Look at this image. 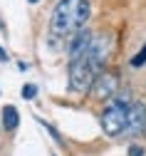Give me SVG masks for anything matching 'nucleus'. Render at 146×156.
<instances>
[{"instance_id": "nucleus-1", "label": "nucleus", "mask_w": 146, "mask_h": 156, "mask_svg": "<svg viewBox=\"0 0 146 156\" xmlns=\"http://www.w3.org/2000/svg\"><path fill=\"white\" fill-rule=\"evenodd\" d=\"M107 52H109V37L94 35L89 50H87L84 55L74 57V60H69V67H67V84H69V92H74V94L92 92L97 77L104 72Z\"/></svg>"}, {"instance_id": "nucleus-2", "label": "nucleus", "mask_w": 146, "mask_h": 156, "mask_svg": "<svg viewBox=\"0 0 146 156\" xmlns=\"http://www.w3.org/2000/svg\"><path fill=\"white\" fill-rule=\"evenodd\" d=\"M89 20V0H57L50 15V35L55 40H69L72 35L87 30Z\"/></svg>"}, {"instance_id": "nucleus-3", "label": "nucleus", "mask_w": 146, "mask_h": 156, "mask_svg": "<svg viewBox=\"0 0 146 156\" xmlns=\"http://www.w3.org/2000/svg\"><path fill=\"white\" fill-rule=\"evenodd\" d=\"M134 99H131V92L129 89H121L114 99L104 107L101 112V129L107 136H121L126 131V116H129V109H131Z\"/></svg>"}, {"instance_id": "nucleus-4", "label": "nucleus", "mask_w": 146, "mask_h": 156, "mask_svg": "<svg viewBox=\"0 0 146 156\" xmlns=\"http://www.w3.org/2000/svg\"><path fill=\"white\" fill-rule=\"evenodd\" d=\"M116 94H119V80H116V74H112V72H107V69H104V72L97 77L94 87H92V97L112 102Z\"/></svg>"}, {"instance_id": "nucleus-5", "label": "nucleus", "mask_w": 146, "mask_h": 156, "mask_svg": "<svg viewBox=\"0 0 146 156\" xmlns=\"http://www.w3.org/2000/svg\"><path fill=\"white\" fill-rule=\"evenodd\" d=\"M146 131V104L144 102H134L126 116V136H139Z\"/></svg>"}, {"instance_id": "nucleus-6", "label": "nucleus", "mask_w": 146, "mask_h": 156, "mask_svg": "<svg viewBox=\"0 0 146 156\" xmlns=\"http://www.w3.org/2000/svg\"><path fill=\"white\" fill-rule=\"evenodd\" d=\"M92 40H94V32H89V30H82V32L72 35L69 40H67V60H74V57L84 55L89 50Z\"/></svg>"}, {"instance_id": "nucleus-7", "label": "nucleus", "mask_w": 146, "mask_h": 156, "mask_svg": "<svg viewBox=\"0 0 146 156\" xmlns=\"http://www.w3.org/2000/svg\"><path fill=\"white\" fill-rule=\"evenodd\" d=\"M17 124H20V114H17V109L12 104H8L3 109V126H5V131H15Z\"/></svg>"}, {"instance_id": "nucleus-8", "label": "nucleus", "mask_w": 146, "mask_h": 156, "mask_svg": "<svg viewBox=\"0 0 146 156\" xmlns=\"http://www.w3.org/2000/svg\"><path fill=\"white\" fill-rule=\"evenodd\" d=\"M20 97H23V99H35V97H37V84H25L23 87V92H20Z\"/></svg>"}, {"instance_id": "nucleus-9", "label": "nucleus", "mask_w": 146, "mask_h": 156, "mask_svg": "<svg viewBox=\"0 0 146 156\" xmlns=\"http://www.w3.org/2000/svg\"><path fill=\"white\" fill-rule=\"evenodd\" d=\"M144 62H146V45H144V47H141V50L131 57V67H141Z\"/></svg>"}, {"instance_id": "nucleus-10", "label": "nucleus", "mask_w": 146, "mask_h": 156, "mask_svg": "<svg viewBox=\"0 0 146 156\" xmlns=\"http://www.w3.org/2000/svg\"><path fill=\"white\" fill-rule=\"evenodd\" d=\"M37 122H40V124H45V129L50 131V136H52V139H55L57 144H65V139H62V136H59V134L55 131V126H50V124H47V122H42V119H37Z\"/></svg>"}, {"instance_id": "nucleus-11", "label": "nucleus", "mask_w": 146, "mask_h": 156, "mask_svg": "<svg viewBox=\"0 0 146 156\" xmlns=\"http://www.w3.org/2000/svg\"><path fill=\"white\" fill-rule=\"evenodd\" d=\"M129 156H144V146L131 144V146H129Z\"/></svg>"}, {"instance_id": "nucleus-12", "label": "nucleus", "mask_w": 146, "mask_h": 156, "mask_svg": "<svg viewBox=\"0 0 146 156\" xmlns=\"http://www.w3.org/2000/svg\"><path fill=\"white\" fill-rule=\"evenodd\" d=\"M8 60H10V55H8L3 47H0V62H8Z\"/></svg>"}, {"instance_id": "nucleus-13", "label": "nucleus", "mask_w": 146, "mask_h": 156, "mask_svg": "<svg viewBox=\"0 0 146 156\" xmlns=\"http://www.w3.org/2000/svg\"><path fill=\"white\" fill-rule=\"evenodd\" d=\"M0 30H5V25H3V20H0Z\"/></svg>"}, {"instance_id": "nucleus-14", "label": "nucleus", "mask_w": 146, "mask_h": 156, "mask_svg": "<svg viewBox=\"0 0 146 156\" xmlns=\"http://www.w3.org/2000/svg\"><path fill=\"white\" fill-rule=\"evenodd\" d=\"M27 3H37V0H27Z\"/></svg>"}]
</instances>
